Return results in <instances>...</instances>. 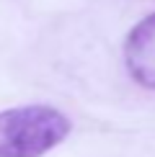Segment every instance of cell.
Returning <instances> with one entry per match:
<instances>
[{"label":"cell","mask_w":155,"mask_h":157,"mask_svg":"<svg viewBox=\"0 0 155 157\" xmlns=\"http://www.w3.org/2000/svg\"><path fill=\"white\" fill-rule=\"evenodd\" d=\"M70 134V119L52 106L0 111V157H42Z\"/></svg>","instance_id":"obj_1"},{"label":"cell","mask_w":155,"mask_h":157,"mask_svg":"<svg viewBox=\"0 0 155 157\" xmlns=\"http://www.w3.org/2000/svg\"><path fill=\"white\" fill-rule=\"evenodd\" d=\"M119 59L134 88L155 93V10H145L124 31Z\"/></svg>","instance_id":"obj_2"}]
</instances>
